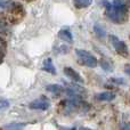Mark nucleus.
<instances>
[{
	"mask_svg": "<svg viewBox=\"0 0 130 130\" xmlns=\"http://www.w3.org/2000/svg\"><path fill=\"white\" fill-rule=\"evenodd\" d=\"M75 54H76V56L79 57V59H80V63L86 65V66L91 67V69H95V67L98 65L97 58L92 54H90L89 52H87V50L76 49Z\"/></svg>",
	"mask_w": 130,
	"mask_h": 130,
	"instance_id": "nucleus-1",
	"label": "nucleus"
},
{
	"mask_svg": "<svg viewBox=\"0 0 130 130\" xmlns=\"http://www.w3.org/2000/svg\"><path fill=\"white\" fill-rule=\"evenodd\" d=\"M110 40H111V43H112V46L114 47L115 52H117L118 54L123 56V57L128 56V47H127V45L123 42V41L120 40L117 36H110Z\"/></svg>",
	"mask_w": 130,
	"mask_h": 130,
	"instance_id": "nucleus-2",
	"label": "nucleus"
},
{
	"mask_svg": "<svg viewBox=\"0 0 130 130\" xmlns=\"http://www.w3.org/2000/svg\"><path fill=\"white\" fill-rule=\"evenodd\" d=\"M50 107V101L46 96H40L39 98L34 99L30 103V108L31 110H38V111H46Z\"/></svg>",
	"mask_w": 130,
	"mask_h": 130,
	"instance_id": "nucleus-3",
	"label": "nucleus"
},
{
	"mask_svg": "<svg viewBox=\"0 0 130 130\" xmlns=\"http://www.w3.org/2000/svg\"><path fill=\"white\" fill-rule=\"evenodd\" d=\"M106 16H107V18L111 22H114V23H117V24H120V23L124 22V20H126V16L119 14L118 11H115L112 7L106 9Z\"/></svg>",
	"mask_w": 130,
	"mask_h": 130,
	"instance_id": "nucleus-4",
	"label": "nucleus"
},
{
	"mask_svg": "<svg viewBox=\"0 0 130 130\" xmlns=\"http://www.w3.org/2000/svg\"><path fill=\"white\" fill-rule=\"evenodd\" d=\"M112 8L114 9L115 11H118L119 14H121V15L127 16V13H128V6H127V4L123 1V0H113Z\"/></svg>",
	"mask_w": 130,
	"mask_h": 130,
	"instance_id": "nucleus-5",
	"label": "nucleus"
},
{
	"mask_svg": "<svg viewBox=\"0 0 130 130\" xmlns=\"http://www.w3.org/2000/svg\"><path fill=\"white\" fill-rule=\"evenodd\" d=\"M64 74L67 76L69 79H71V80L75 81V82H80L82 83L83 82V79L82 76L80 75V74L78 73V72L75 71V70H73L72 67H64Z\"/></svg>",
	"mask_w": 130,
	"mask_h": 130,
	"instance_id": "nucleus-6",
	"label": "nucleus"
},
{
	"mask_svg": "<svg viewBox=\"0 0 130 130\" xmlns=\"http://www.w3.org/2000/svg\"><path fill=\"white\" fill-rule=\"evenodd\" d=\"M58 38L61 39V40L65 41V42H69V43L73 42V36H72L71 31L67 29H63L58 32Z\"/></svg>",
	"mask_w": 130,
	"mask_h": 130,
	"instance_id": "nucleus-7",
	"label": "nucleus"
},
{
	"mask_svg": "<svg viewBox=\"0 0 130 130\" xmlns=\"http://www.w3.org/2000/svg\"><path fill=\"white\" fill-rule=\"evenodd\" d=\"M96 98L98 101H102V102H111L115 98V95L113 92H110V91H105V92H99V94L96 95Z\"/></svg>",
	"mask_w": 130,
	"mask_h": 130,
	"instance_id": "nucleus-8",
	"label": "nucleus"
},
{
	"mask_svg": "<svg viewBox=\"0 0 130 130\" xmlns=\"http://www.w3.org/2000/svg\"><path fill=\"white\" fill-rule=\"evenodd\" d=\"M42 70L50 74H56V69H55L54 64H53V61L50 58H47L43 61L42 64Z\"/></svg>",
	"mask_w": 130,
	"mask_h": 130,
	"instance_id": "nucleus-9",
	"label": "nucleus"
},
{
	"mask_svg": "<svg viewBox=\"0 0 130 130\" xmlns=\"http://www.w3.org/2000/svg\"><path fill=\"white\" fill-rule=\"evenodd\" d=\"M46 89H47V91L52 92V94H54V95H61L65 90L64 88L59 85H48L47 87H46Z\"/></svg>",
	"mask_w": 130,
	"mask_h": 130,
	"instance_id": "nucleus-10",
	"label": "nucleus"
},
{
	"mask_svg": "<svg viewBox=\"0 0 130 130\" xmlns=\"http://www.w3.org/2000/svg\"><path fill=\"white\" fill-rule=\"evenodd\" d=\"M92 4V0H73L74 7H76L78 9L87 8Z\"/></svg>",
	"mask_w": 130,
	"mask_h": 130,
	"instance_id": "nucleus-11",
	"label": "nucleus"
},
{
	"mask_svg": "<svg viewBox=\"0 0 130 130\" xmlns=\"http://www.w3.org/2000/svg\"><path fill=\"white\" fill-rule=\"evenodd\" d=\"M25 123H10L4 127V130H23Z\"/></svg>",
	"mask_w": 130,
	"mask_h": 130,
	"instance_id": "nucleus-12",
	"label": "nucleus"
},
{
	"mask_svg": "<svg viewBox=\"0 0 130 130\" xmlns=\"http://www.w3.org/2000/svg\"><path fill=\"white\" fill-rule=\"evenodd\" d=\"M94 31L99 38H104L106 36V32H105V29L102 26L101 24H95L94 25Z\"/></svg>",
	"mask_w": 130,
	"mask_h": 130,
	"instance_id": "nucleus-13",
	"label": "nucleus"
},
{
	"mask_svg": "<svg viewBox=\"0 0 130 130\" xmlns=\"http://www.w3.org/2000/svg\"><path fill=\"white\" fill-rule=\"evenodd\" d=\"M101 66H102V69H103L104 71H106V72H111L112 71V69H113L112 63H111L108 59H105V58L101 59Z\"/></svg>",
	"mask_w": 130,
	"mask_h": 130,
	"instance_id": "nucleus-14",
	"label": "nucleus"
},
{
	"mask_svg": "<svg viewBox=\"0 0 130 130\" xmlns=\"http://www.w3.org/2000/svg\"><path fill=\"white\" fill-rule=\"evenodd\" d=\"M6 49H7L6 41L2 38H0V63H1V61L4 59L5 55H6Z\"/></svg>",
	"mask_w": 130,
	"mask_h": 130,
	"instance_id": "nucleus-15",
	"label": "nucleus"
},
{
	"mask_svg": "<svg viewBox=\"0 0 130 130\" xmlns=\"http://www.w3.org/2000/svg\"><path fill=\"white\" fill-rule=\"evenodd\" d=\"M9 106V102L6 99H0V110H5V108H8Z\"/></svg>",
	"mask_w": 130,
	"mask_h": 130,
	"instance_id": "nucleus-16",
	"label": "nucleus"
},
{
	"mask_svg": "<svg viewBox=\"0 0 130 130\" xmlns=\"http://www.w3.org/2000/svg\"><path fill=\"white\" fill-rule=\"evenodd\" d=\"M7 31V26L5 23L0 22V32H6Z\"/></svg>",
	"mask_w": 130,
	"mask_h": 130,
	"instance_id": "nucleus-17",
	"label": "nucleus"
},
{
	"mask_svg": "<svg viewBox=\"0 0 130 130\" xmlns=\"http://www.w3.org/2000/svg\"><path fill=\"white\" fill-rule=\"evenodd\" d=\"M112 82H115V83H119V85H121V83H123L124 81L122 80V79H119V78H113L112 79Z\"/></svg>",
	"mask_w": 130,
	"mask_h": 130,
	"instance_id": "nucleus-18",
	"label": "nucleus"
},
{
	"mask_svg": "<svg viewBox=\"0 0 130 130\" xmlns=\"http://www.w3.org/2000/svg\"><path fill=\"white\" fill-rule=\"evenodd\" d=\"M126 73H127V74H129V65H128V64L126 65Z\"/></svg>",
	"mask_w": 130,
	"mask_h": 130,
	"instance_id": "nucleus-19",
	"label": "nucleus"
},
{
	"mask_svg": "<svg viewBox=\"0 0 130 130\" xmlns=\"http://www.w3.org/2000/svg\"><path fill=\"white\" fill-rule=\"evenodd\" d=\"M123 130H129V124H128V123L124 124V128H123Z\"/></svg>",
	"mask_w": 130,
	"mask_h": 130,
	"instance_id": "nucleus-20",
	"label": "nucleus"
},
{
	"mask_svg": "<svg viewBox=\"0 0 130 130\" xmlns=\"http://www.w3.org/2000/svg\"><path fill=\"white\" fill-rule=\"evenodd\" d=\"M61 130H75V128H70V129H63V128H61Z\"/></svg>",
	"mask_w": 130,
	"mask_h": 130,
	"instance_id": "nucleus-21",
	"label": "nucleus"
},
{
	"mask_svg": "<svg viewBox=\"0 0 130 130\" xmlns=\"http://www.w3.org/2000/svg\"><path fill=\"white\" fill-rule=\"evenodd\" d=\"M79 130H90V129H87V128H81V129H79Z\"/></svg>",
	"mask_w": 130,
	"mask_h": 130,
	"instance_id": "nucleus-22",
	"label": "nucleus"
}]
</instances>
